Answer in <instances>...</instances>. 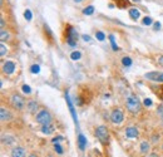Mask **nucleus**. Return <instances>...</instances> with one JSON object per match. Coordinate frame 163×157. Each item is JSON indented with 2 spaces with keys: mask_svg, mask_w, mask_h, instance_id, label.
<instances>
[{
  "mask_svg": "<svg viewBox=\"0 0 163 157\" xmlns=\"http://www.w3.org/2000/svg\"><path fill=\"white\" fill-rule=\"evenodd\" d=\"M77 40H78V34H77V31L73 29V28H70L69 27V30H68V44L70 47H75L77 45Z\"/></svg>",
  "mask_w": 163,
  "mask_h": 157,
  "instance_id": "nucleus-6",
  "label": "nucleus"
},
{
  "mask_svg": "<svg viewBox=\"0 0 163 157\" xmlns=\"http://www.w3.org/2000/svg\"><path fill=\"white\" fill-rule=\"evenodd\" d=\"M159 74H161V73H158V72H151V73H146V74H144V77H146L147 79H149V80L157 82V79H158Z\"/></svg>",
  "mask_w": 163,
  "mask_h": 157,
  "instance_id": "nucleus-12",
  "label": "nucleus"
},
{
  "mask_svg": "<svg viewBox=\"0 0 163 157\" xmlns=\"http://www.w3.org/2000/svg\"><path fill=\"white\" fill-rule=\"evenodd\" d=\"M29 157H38V156H36V155H30Z\"/></svg>",
  "mask_w": 163,
  "mask_h": 157,
  "instance_id": "nucleus-39",
  "label": "nucleus"
},
{
  "mask_svg": "<svg viewBox=\"0 0 163 157\" xmlns=\"http://www.w3.org/2000/svg\"><path fill=\"white\" fill-rule=\"evenodd\" d=\"M30 72H32L33 74H38V73L40 72V67L38 64H34V66L30 67Z\"/></svg>",
  "mask_w": 163,
  "mask_h": 157,
  "instance_id": "nucleus-22",
  "label": "nucleus"
},
{
  "mask_svg": "<svg viewBox=\"0 0 163 157\" xmlns=\"http://www.w3.org/2000/svg\"><path fill=\"white\" fill-rule=\"evenodd\" d=\"M144 106H147V107H151L152 106V101L149 98H146L144 99Z\"/></svg>",
  "mask_w": 163,
  "mask_h": 157,
  "instance_id": "nucleus-31",
  "label": "nucleus"
},
{
  "mask_svg": "<svg viewBox=\"0 0 163 157\" xmlns=\"http://www.w3.org/2000/svg\"><path fill=\"white\" fill-rule=\"evenodd\" d=\"M50 121H52V116H50V113H49L47 109L40 111V112L36 114V122L40 123L42 126H44V124H49Z\"/></svg>",
  "mask_w": 163,
  "mask_h": 157,
  "instance_id": "nucleus-2",
  "label": "nucleus"
},
{
  "mask_svg": "<svg viewBox=\"0 0 163 157\" xmlns=\"http://www.w3.org/2000/svg\"><path fill=\"white\" fill-rule=\"evenodd\" d=\"M95 134H97L98 140H99L102 143H106V142L108 141L109 134H108V130H107V127H104V126H99V127H97V130H95Z\"/></svg>",
  "mask_w": 163,
  "mask_h": 157,
  "instance_id": "nucleus-3",
  "label": "nucleus"
},
{
  "mask_svg": "<svg viewBox=\"0 0 163 157\" xmlns=\"http://www.w3.org/2000/svg\"><path fill=\"white\" fill-rule=\"evenodd\" d=\"M23 92H24V93H26V94H29L30 92H32V89H30V87H29V86L24 84V86H23Z\"/></svg>",
  "mask_w": 163,
  "mask_h": 157,
  "instance_id": "nucleus-30",
  "label": "nucleus"
},
{
  "mask_svg": "<svg viewBox=\"0 0 163 157\" xmlns=\"http://www.w3.org/2000/svg\"><path fill=\"white\" fill-rule=\"evenodd\" d=\"M158 63H159V66L163 67V55H161V57L158 58Z\"/></svg>",
  "mask_w": 163,
  "mask_h": 157,
  "instance_id": "nucleus-34",
  "label": "nucleus"
},
{
  "mask_svg": "<svg viewBox=\"0 0 163 157\" xmlns=\"http://www.w3.org/2000/svg\"><path fill=\"white\" fill-rule=\"evenodd\" d=\"M78 143H79V148L80 150H84L85 148V145H87V140H85V137L83 134H79L78 136Z\"/></svg>",
  "mask_w": 163,
  "mask_h": 157,
  "instance_id": "nucleus-15",
  "label": "nucleus"
},
{
  "mask_svg": "<svg viewBox=\"0 0 163 157\" xmlns=\"http://www.w3.org/2000/svg\"><path fill=\"white\" fill-rule=\"evenodd\" d=\"M0 118H2L3 122H6V121H9L10 118H12V114L9 113L8 109H5V108L3 107L2 109H0Z\"/></svg>",
  "mask_w": 163,
  "mask_h": 157,
  "instance_id": "nucleus-11",
  "label": "nucleus"
},
{
  "mask_svg": "<svg viewBox=\"0 0 163 157\" xmlns=\"http://www.w3.org/2000/svg\"><path fill=\"white\" fill-rule=\"evenodd\" d=\"M138 134H139V132H138V130L136 127L126 128V136L128 138H136V137H138Z\"/></svg>",
  "mask_w": 163,
  "mask_h": 157,
  "instance_id": "nucleus-8",
  "label": "nucleus"
},
{
  "mask_svg": "<svg viewBox=\"0 0 163 157\" xmlns=\"http://www.w3.org/2000/svg\"><path fill=\"white\" fill-rule=\"evenodd\" d=\"M126 104H127L128 111L132 112V113H138V112L140 111V102H139V99H138L137 97H134V96L128 97Z\"/></svg>",
  "mask_w": 163,
  "mask_h": 157,
  "instance_id": "nucleus-1",
  "label": "nucleus"
},
{
  "mask_svg": "<svg viewBox=\"0 0 163 157\" xmlns=\"http://www.w3.org/2000/svg\"><path fill=\"white\" fill-rule=\"evenodd\" d=\"M148 151H149V143L147 141H143L140 143V152L146 155V153H148Z\"/></svg>",
  "mask_w": 163,
  "mask_h": 157,
  "instance_id": "nucleus-17",
  "label": "nucleus"
},
{
  "mask_svg": "<svg viewBox=\"0 0 163 157\" xmlns=\"http://www.w3.org/2000/svg\"><path fill=\"white\" fill-rule=\"evenodd\" d=\"M94 13V6L93 5H89V6H87L84 10H83V14L84 15H92Z\"/></svg>",
  "mask_w": 163,
  "mask_h": 157,
  "instance_id": "nucleus-19",
  "label": "nucleus"
},
{
  "mask_svg": "<svg viewBox=\"0 0 163 157\" xmlns=\"http://www.w3.org/2000/svg\"><path fill=\"white\" fill-rule=\"evenodd\" d=\"M159 28H161V24H159V23H156V24H154V29L157 30V29H159Z\"/></svg>",
  "mask_w": 163,
  "mask_h": 157,
  "instance_id": "nucleus-36",
  "label": "nucleus"
},
{
  "mask_svg": "<svg viewBox=\"0 0 163 157\" xmlns=\"http://www.w3.org/2000/svg\"><path fill=\"white\" fill-rule=\"evenodd\" d=\"M3 143H6V145H12L14 143V137H12V136H3Z\"/></svg>",
  "mask_w": 163,
  "mask_h": 157,
  "instance_id": "nucleus-18",
  "label": "nucleus"
},
{
  "mask_svg": "<svg viewBox=\"0 0 163 157\" xmlns=\"http://www.w3.org/2000/svg\"><path fill=\"white\" fill-rule=\"evenodd\" d=\"M14 70H15V64L13 62H6L3 67V72L6 73V74H12Z\"/></svg>",
  "mask_w": 163,
  "mask_h": 157,
  "instance_id": "nucleus-9",
  "label": "nucleus"
},
{
  "mask_svg": "<svg viewBox=\"0 0 163 157\" xmlns=\"http://www.w3.org/2000/svg\"><path fill=\"white\" fill-rule=\"evenodd\" d=\"M95 38H97L98 40H100V41H103V40L106 39V35H104L103 31H97V33H95Z\"/></svg>",
  "mask_w": 163,
  "mask_h": 157,
  "instance_id": "nucleus-23",
  "label": "nucleus"
},
{
  "mask_svg": "<svg viewBox=\"0 0 163 157\" xmlns=\"http://www.w3.org/2000/svg\"><path fill=\"white\" fill-rule=\"evenodd\" d=\"M162 148H163V146H162Z\"/></svg>",
  "mask_w": 163,
  "mask_h": 157,
  "instance_id": "nucleus-42",
  "label": "nucleus"
},
{
  "mask_svg": "<svg viewBox=\"0 0 163 157\" xmlns=\"http://www.w3.org/2000/svg\"><path fill=\"white\" fill-rule=\"evenodd\" d=\"M157 82H163V73H161V74H159V77H158V79H157Z\"/></svg>",
  "mask_w": 163,
  "mask_h": 157,
  "instance_id": "nucleus-35",
  "label": "nucleus"
},
{
  "mask_svg": "<svg viewBox=\"0 0 163 157\" xmlns=\"http://www.w3.org/2000/svg\"><path fill=\"white\" fill-rule=\"evenodd\" d=\"M122 63H123V66H126V67H130L132 66V59L129 57H124L123 59H122Z\"/></svg>",
  "mask_w": 163,
  "mask_h": 157,
  "instance_id": "nucleus-21",
  "label": "nucleus"
},
{
  "mask_svg": "<svg viewBox=\"0 0 163 157\" xmlns=\"http://www.w3.org/2000/svg\"><path fill=\"white\" fill-rule=\"evenodd\" d=\"M48 157H52V156H48Z\"/></svg>",
  "mask_w": 163,
  "mask_h": 157,
  "instance_id": "nucleus-41",
  "label": "nucleus"
},
{
  "mask_svg": "<svg viewBox=\"0 0 163 157\" xmlns=\"http://www.w3.org/2000/svg\"><path fill=\"white\" fill-rule=\"evenodd\" d=\"M139 15H140V13H139V10L138 9H136V8H132V9H129V16L133 19V20H137L138 18H139Z\"/></svg>",
  "mask_w": 163,
  "mask_h": 157,
  "instance_id": "nucleus-16",
  "label": "nucleus"
},
{
  "mask_svg": "<svg viewBox=\"0 0 163 157\" xmlns=\"http://www.w3.org/2000/svg\"><path fill=\"white\" fill-rule=\"evenodd\" d=\"M12 157H25V150L23 147H15L12 151Z\"/></svg>",
  "mask_w": 163,
  "mask_h": 157,
  "instance_id": "nucleus-10",
  "label": "nucleus"
},
{
  "mask_svg": "<svg viewBox=\"0 0 163 157\" xmlns=\"http://www.w3.org/2000/svg\"><path fill=\"white\" fill-rule=\"evenodd\" d=\"M42 132L44 134H52L54 132V127L50 123L49 124H44V126H42Z\"/></svg>",
  "mask_w": 163,
  "mask_h": 157,
  "instance_id": "nucleus-13",
  "label": "nucleus"
},
{
  "mask_svg": "<svg viewBox=\"0 0 163 157\" xmlns=\"http://www.w3.org/2000/svg\"><path fill=\"white\" fill-rule=\"evenodd\" d=\"M80 57H82V54L79 53V52H78V50L73 52V53H72V54H70V58H72L73 60H78V59H79Z\"/></svg>",
  "mask_w": 163,
  "mask_h": 157,
  "instance_id": "nucleus-24",
  "label": "nucleus"
},
{
  "mask_svg": "<svg viewBox=\"0 0 163 157\" xmlns=\"http://www.w3.org/2000/svg\"><path fill=\"white\" fill-rule=\"evenodd\" d=\"M12 104L16 109H23L24 106H25V101L20 94H14V96L12 97Z\"/></svg>",
  "mask_w": 163,
  "mask_h": 157,
  "instance_id": "nucleus-4",
  "label": "nucleus"
},
{
  "mask_svg": "<svg viewBox=\"0 0 163 157\" xmlns=\"http://www.w3.org/2000/svg\"><path fill=\"white\" fill-rule=\"evenodd\" d=\"M6 50H8V49H6V48H5V45L2 43V45H0V54H2V57H3V55H5Z\"/></svg>",
  "mask_w": 163,
  "mask_h": 157,
  "instance_id": "nucleus-29",
  "label": "nucleus"
},
{
  "mask_svg": "<svg viewBox=\"0 0 163 157\" xmlns=\"http://www.w3.org/2000/svg\"><path fill=\"white\" fill-rule=\"evenodd\" d=\"M54 150H55L57 153H59V155L63 153V148H62V146H60L59 143H55V145H54Z\"/></svg>",
  "mask_w": 163,
  "mask_h": 157,
  "instance_id": "nucleus-28",
  "label": "nucleus"
},
{
  "mask_svg": "<svg viewBox=\"0 0 163 157\" xmlns=\"http://www.w3.org/2000/svg\"><path fill=\"white\" fill-rule=\"evenodd\" d=\"M123 118H124V114L120 109H114L113 112L110 113V121L113 123L119 124V123L123 122Z\"/></svg>",
  "mask_w": 163,
  "mask_h": 157,
  "instance_id": "nucleus-5",
  "label": "nucleus"
},
{
  "mask_svg": "<svg viewBox=\"0 0 163 157\" xmlns=\"http://www.w3.org/2000/svg\"><path fill=\"white\" fill-rule=\"evenodd\" d=\"M0 39H2V41H5L9 39V33L6 30H4V29L0 30Z\"/></svg>",
  "mask_w": 163,
  "mask_h": 157,
  "instance_id": "nucleus-20",
  "label": "nucleus"
},
{
  "mask_svg": "<svg viewBox=\"0 0 163 157\" xmlns=\"http://www.w3.org/2000/svg\"><path fill=\"white\" fill-rule=\"evenodd\" d=\"M109 39H110V44H112V48L114 50H118V47L116 44V40H114V35H109Z\"/></svg>",
  "mask_w": 163,
  "mask_h": 157,
  "instance_id": "nucleus-27",
  "label": "nucleus"
},
{
  "mask_svg": "<svg viewBox=\"0 0 163 157\" xmlns=\"http://www.w3.org/2000/svg\"><path fill=\"white\" fill-rule=\"evenodd\" d=\"M4 24H5V23H4V19H2V22H0V25H2V29L4 28Z\"/></svg>",
  "mask_w": 163,
  "mask_h": 157,
  "instance_id": "nucleus-37",
  "label": "nucleus"
},
{
  "mask_svg": "<svg viewBox=\"0 0 163 157\" xmlns=\"http://www.w3.org/2000/svg\"><path fill=\"white\" fill-rule=\"evenodd\" d=\"M142 23H143V25H151L152 23H153V20H152V18H149V16H146V18H143V20H142Z\"/></svg>",
  "mask_w": 163,
  "mask_h": 157,
  "instance_id": "nucleus-25",
  "label": "nucleus"
},
{
  "mask_svg": "<svg viewBox=\"0 0 163 157\" xmlns=\"http://www.w3.org/2000/svg\"><path fill=\"white\" fill-rule=\"evenodd\" d=\"M26 106H28V109H29L30 113H34L38 109V103L35 101H29Z\"/></svg>",
  "mask_w": 163,
  "mask_h": 157,
  "instance_id": "nucleus-14",
  "label": "nucleus"
},
{
  "mask_svg": "<svg viewBox=\"0 0 163 157\" xmlns=\"http://www.w3.org/2000/svg\"><path fill=\"white\" fill-rule=\"evenodd\" d=\"M62 140H63V137H55V138H54V140H53L52 142H53V143L55 145V143H59V142L62 141Z\"/></svg>",
  "mask_w": 163,
  "mask_h": 157,
  "instance_id": "nucleus-32",
  "label": "nucleus"
},
{
  "mask_svg": "<svg viewBox=\"0 0 163 157\" xmlns=\"http://www.w3.org/2000/svg\"><path fill=\"white\" fill-rule=\"evenodd\" d=\"M24 18H25L26 20H32V18H33V14H32V12H30L29 9H26L25 12H24Z\"/></svg>",
  "mask_w": 163,
  "mask_h": 157,
  "instance_id": "nucleus-26",
  "label": "nucleus"
},
{
  "mask_svg": "<svg viewBox=\"0 0 163 157\" xmlns=\"http://www.w3.org/2000/svg\"><path fill=\"white\" fill-rule=\"evenodd\" d=\"M75 2H77V3H80V2H83V0H75Z\"/></svg>",
  "mask_w": 163,
  "mask_h": 157,
  "instance_id": "nucleus-40",
  "label": "nucleus"
},
{
  "mask_svg": "<svg viewBox=\"0 0 163 157\" xmlns=\"http://www.w3.org/2000/svg\"><path fill=\"white\" fill-rule=\"evenodd\" d=\"M82 38H83V40H85V41H90V37L89 35H82Z\"/></svg>",
  "mask_w": 163,
  "mask_h": 157,
  "instance_id": "nucleus-33",
  "label": "nucleus"
},
{
  "mask_svg": "<svg viewBox=\"0 0 163 157\" xmlns=\"http://www.w3.org/2000/svg\"><path fill=\"white\" fill-rule=\"evenodd\" d=\"M65 99H67V104H68V107H69V111H70V113H72V116H73V120H74V122L78 124V121H77V114H75V109H74V106H73L72 101H70V98H69V96H68V93L65 94Z\"/></svg>",
  "mask_w": 163,
  "mask_h": 157,
  "instance_id": "nucleus-7",
  "label": "nucleus"
},
{
  "mask_svg": "<svg viewBox=\"0 0 163 157\" xmlns=\"http://www.w3.org/2000/svg\"><path fill=\"white\" fill-rule=\"evenodd\" d=\"M149 157H158V156H157V155H156V153H152V155H151V156H149Z\"/></svg>",
  "mask_w": 163,
  "mask_h": 157,
  "instance_id": "nucleus-38",
  "label": "nucleus"
}]
</instances>
